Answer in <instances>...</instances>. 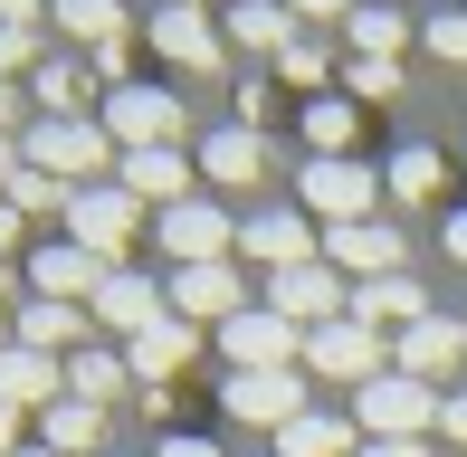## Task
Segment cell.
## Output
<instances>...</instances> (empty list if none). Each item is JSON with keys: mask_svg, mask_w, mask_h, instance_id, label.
Masks as SVG:
<instances>
[{"mask_svg": "<svg viewBox=\"0 0 467 457\" xmlns=\"http://www.w3.org/2000/svg\"><path fill=\"white\" fill-rule=\"evenodd\" d=\"M153 239L172 248V267H229V258H239V228H229V210H210V200L153 210Z\"/></svg>", "mask_w": 467, "mask_h": 457, "instance_id": "8992f818", "label": "cell"}, {"mask_svg": "<svg viewBox=\"0 0 467 457\" xmlns=\"http://www.w3.org/2000/svg\"><path fill=\"white\" fill-rule=\"evenodd\" d=\"M439 181H449L439 143H400L391 153V200H439Z\"/></svg>", "mask_w": 467, "mask_h": 457, "instance_id": "d6a6232c", "label": "cell"}, {"mask_svg": "<svg viewBox=\"0 0 467 457\" xmlns=\"http://www.w3.org/2000/svg\"><path fill=\"white\" fill-rule=\"evenodd\" d=\"M344 38H353V57H391V67H400V38H410V19L381 10V0H363V10L344 19Z\"/></svg>", "mask_w": 467, "mask_h": 457, "instance_id": "4dcf8cb0", "label": "cell"}, {"mask_svg": "<svg viewBox=\"0 0 467 457\" xmlns=\"http://www.w3.org/2000/svg\"><path fill=\"white\" fill-rule=\"evenodd\" d=\"M220 401H229V420H248V429L277 439L286 420H306V371H229Z\"/></svg>", "mask_w": 467, "mask_h": 457, "instance_id": "30bf717a", "label": "cell"}, {"mask_svg": "<svg viewBox=\"0 0 467 457\" xmlns=\"http://www.w3.org/2000/svg\"><path fill=\"white\" fill-rule=\"evenodd\" d=\"M430 48L449 57V67H467V10H439L430 19Z\"/></svg>", "mask_w": 467, "mask_h": 457, "instance_id": "8d00e7d4", "label": "cell"}, {"mask_svg": "<svg viewBox=\"0 0 467 457\" xmlns=\"http://www.w3.org/2000/svg\"><path fill=\"white\" fill-rule=\"evenodd\" d=\"M391 371H410V381H449V371H467V324L458 315H430V324H410V334H391Z\"/></svg>", "mask_w": 467, "mask_h": 457, "instance_id": "7c38bea8", "label": "cell"}, {"mask_svg": "<svg viewBox=\"0 0 467 457\" xmlns=\"http://www.w3.org/2000/svg\"><path fill=\"white\" fill-rule=\"evenodd\" d=\"M124 391H134V362H124V352H96V343L67 352V401H96L105 410V401H124Z\"/></svg>", "mask_w": 467, "mask_h": 457, "instance_id": "83f0119b", "label": "cell"}, {"mask_svg": "<svg viewBox=\"0 0 467 457\" xmlns=\"http://www.w3.org/2000/svg\"><path fill=\"white\" fill-rule=\"evenodd\" d=\"M48 19L67 29V48H105V38H134V29H124V0H48Z\"/></svg>", "mask_w": 467, "mask_h": 457, "instance_id": "f1b7e54d", "label": "cell"}, {"mask_svg": "<svg viewBox=\"0 0 467 457\" xmlns=\"http://www.w3.org/2000/svg\"><path fill=\"white\" fill-rule=\"evenodd\" d=\"M0 401H10V410H48V401H67V362H48V352L10 343V352H0Z\"/></svg>", "mask_w": 467, "mask_h": 457, "instance_id": "7402d4cb", "label": "cell"}, {"mask_svg": "<svg viewBox=\"0 0 467 457\" xmlns=\"http://www.w3.org/2000/svg\"><path fill=\"white\" fill-rule=\"evenodd\" d=\"M115 181H124L134 200H153V210L191 200V162H182V143H153V153H124V162H115Z\"/></svg>", "mask_w": 467, "mask_h": 457, "instance_id": "44dd1931", "label": "cell"}, {"mask_svg": "<svg viewBox=\"0 0 467 457\" xmlns=\"http://www.w3.org/2000/svg\"><path fill=\"white\" fill-rule=\"evenodd\" d=\"M172 315L182 324H229V315H248V286H239V258L229 267H172Z\"/></svg>", "mask_w": 467, "mask_h": 457, "instance_id": "8fae6325", "label": "cell"}, {"mask_svg": "<svg viewBox=\"0 0 467 457\" xmlns=\"http://www.w3.org/2000/svg\"><path fill=\"white\" fill-rule=\"evenodd\" d=\"M0 457H19V410L0 401Z\"/></svg>", "mask_w": 467, "mask_h": 457, "instance_id": "b9f144b4", "label": "cell"}, {"mask_svg": "<svg viewBox=\"0 0 467 457\" xmlns=\"http://www.w3.org/2000/svg\"><path fill=\"white\" fill-rule=\"evenodd\" d=\"M105 277H115V267L87 258L77 239H48V248L29 258V296H57V305H96V286H105Z\"/></svg>", "mask_w": 467, "mask_h": 457, "instance_id": "4fadbf2b", "label": "cell"}, {"mask_svg": "<svg viewBox=\"0 0 467 457\" xmlns=\"http://www.w3.org/2000/svg\"><path fill=\"white\" fill-rule=\"evenodd\" d=\"M363 457H430V439H363Z\"/></svg>", "mask_w": 467, "mask_h": 457, "instance_id": "ab89813d", "label": "cell"}, {"mask_svg": "<svg viewBox=\"0 0 467 457\" xmlns=\"http://www.w3.org/2000/svg\"><path fill=\"white\" fill-rule=\"evenodd\" d=\"M353 134H363V115H353V96H315V106H306V143H315V162L353 153Z\"/></svg>", "mask_w": 467, "mask_h": 457, "instance_id": "f546056e", "label": "cell"}, {"mask_svg": "<svg viewBox=\"0 0 467 457\" xmlns=\"http://www.w3.org/2000/svg\"><path fill=\"white\" fill-rule=\"evenodd\" d=\"M10 124H19V96H10V86H0V134H10Z\"/></svg>", "mask_w": 467, "mask_h": 457, "instance_id": "bcb514c9", "label": "cell"}, {"mask_svg": "<svg viewBox=\"0 0 467 457\" xmlns=\"http://www.w3.org/2000/svg\"><path fill=\"white\" fill-rule=\"evenodd\" d=\"M10 286H19V277H10V258H0V305H10Z\"/></svg>", "mask_w": 467, "mask_h": 457, "instance_id": "7dc6e473", "label": "cell"}, {"mask_svg": "<svg viewBox=\"0 0 467 457\" xmlns=\"http://www.w3.org/2000/svg\"><path fill=\"white\" fill-rule=\"evenodd\" d=\"M10 76H38V29H10V19H0V86H10Z\"/></svg>", "mask_w": 467, "mask_h": 457, "instance_id": "d590c367", "label": "cell"}, {"mask_svg": "<svg viewBox=\"0 0 467 457\" xmlns=\"http://www.w3.org/2000/svg\"><path fill=\"white\" fill-rule=\"evenodd\" d=\"M19 457H57V448H19Z\"/></svg>", "mask_w": 467, "mask_h": 457, "instance_id": "681fc988", "label": "cell"}, {"mask_svg": "<svg viewBox=\"0 0 467 457\" xmlns=\"http://www.w3.org/2000/svg\"><path fill=\"white\" fill-rule=\"evenodd\" d=\"M372 200H381V181H372L363 153H334V162H306V172H296V210H315L325 228L372 219Z\"/></svg>", "mask_w": 467, "mask_h": 457, "instance_id": "3957f363", "label": "cell"}, {"mask_svg": "<svg viewBox=\"0 0 467 457\" xmlns=\"http://www.w3.org/2000/svg\"><path fill=\"white\" fill-rule=\"evenodd\" d=\"M439 439H467V391H439Z\"/></svg>", "mask_w": 467, "mask_h": 457, "instance_id": "f35d334b", "label": "cell"}, {"mask_svg": "<svg viewBox=\"0 0 467 457\" xmlns=\"http://www.w3.org/2000/svg\"><path fill=\"white\" fill-rule=\"evenodd\" d=\"M344 315H353V324H372V334H410V324H430L439 305L420 296V277H372V286H353Z\"/></svg>", "mask_w": 467, "mask_h": 457, "instance_id": "9a60e30c", "label": "cell"}, {"mask_svg": "<svg viewBox=\"0 0 467 457\" xmlns=\"http://www.w3.org/2000/svg\"><path fill=\"white\" fill-rule=\"evenodd\" d=\"M267 457H363V429L353 420H325V410H306V420L277 429V448Z\"/></svg>", "mask_w": 467, "mask_h": 457, "instance_id": "cb8c5ba5", "label": "cell"}, {"mask_svg": "<svg viewBox=\"0 0 467 457\" xmlns=\"http://www.w3.org/2000/svg\"><path fill=\"white\" fill-rule=\"evenodd\" d=\"M353 10H363V0H286L296 29H306V19H353Z\"/></svg>", "mask_w": 467, "mask_h": 457, "instance_id": "74e56055", "label": "cell"}, {"mask_svg": "<svg viewBox=\"0 0 467 457\" xmlns=\"http://www.w3.org/2000/svg\"><path fill=\"white\" fill-rule=\"evenodd\" d=\"M344 86H353V106H381V96H400V67H391V57H353Z\"/></svg>", "mask_w": 467, "mask_h": 457, "instance_id": "e575fe53", "label": "cell"}, {"mask_svg": "<svg viewBox=\"0 0 467 457\" xmlns=\"http://www.w3.org/2000/svg\"><path fill=\"white\" fill-rule=\"evenodd\" d=\"M162 457H220L210 439H162Z\"/></svg>", "mask_w": 467, "mask_h": 457, "instance_id": "7bdbcfd3", "label": "cell"}, {"mask_svg": "<svg viewBox=\"0 0 467 457\" xmlns=\"http://www.w3.org/2000/svg\"><path fill=\"white\" fill-rule=\"evenodd\" d=\"M201 172H210V181H220V191H248V181H258V172H267V143H258V134H248V124H220V134H210V143H201Z\"/></svg>", "mask_w": 467, "mask_h": 457, "instance_id": "603a6c76", "label": "cell"}, {"mask_svg": "<svg viewBox=\"0 0 467 457\" xmlns=\"http://www.w3.org/2000/svg\"><path fill=\"white\" fill-rule=\"evenodd\" d=\"M0 352H10V315H0Z\"/></svg>", "mask_w": 467, "mask_h": 457, "instance_id": "c3c4849f", "label": "cell"}, {"mask_svg": "<svg viewBox=\"0 0 467 457\" xmlns=\"http://www.w3.org/2000/svg\"><path fill=\"white\" fill-rule=\"evenodd\" d=\"M10 343L48 352V362H67V352H87V305H57V296H29L10 315Z\"/></svg>", "mask_w": 467, "mask_h": 457, "instance_id": "e0dca14e", "label": "cell"}, {"mask_svg": "<svg viewBox=\"0 0 467 457\" xmlns=\"http://www.w3.org/2000/svg\"><path fill=\"white\" fill-rule=\"evenodd\" d=\"M325 258H334V277H400V228H381V219H353V228H325Z\"/></svg>", "mask_w": 467, "mask_h": 457, "instance_id": "2e32d148", "label": "cell"}, {"mask_svg": "<svg viewBox=\"0 0 467 457\" xmlns=\"http://www.w3.org/2000/svg\"><path fill=\"white\" fill-rule=\"evenodd\" d=\"M353 429H363V439H430L439 429V391L410 381V371H381V381L353 391Z\"/></svg>", "mask_w": 467, "mask_h": 457, "instance_id": "7a4b0ae2", "label": "cell"}, {"mask_svg": "<svg viewBox=\"0 0 467 457\" xmlns=\"http://www.w3.org/2000/svg\"><path fill=\"white\" fill-rule=\"evenodd\" d=\"M105 134H115V153L182 143V96L172 86H115V96H105Z\"/></svg>", "mask_w": 467, "mask_h": 457, "instance_id": "52a82bcc", "label": "cell"}, {"mask_svg": "<svg viewBox=\"0 0 467 457\" xmlns=\"http://www.w3.org/2000/svg\"><path fill=\"white\" fill-rule=\"evenodd\" d=\"M0 200H10V210L19 219H57V228H67V181H48V172H29V162H19V172H10V191H0Z\"/></svg>", "mask_w": 467, "mask_h": 457, "instance_id": "1f68e13d", "label": "cell"}, {"mask_svg": "<svg viewBox=\"0 0 467 457\" xmlns=\"http://www.w3.org/2000/svg\"><path fill=\"white\" fill-rule=\"evenodd\" d=\"M449 258H458V267H467V210H458V219H449Z\"/></svg>", "mask_w": 467, "mask_h": 457, "instance_id": "ee69618b", "label": "cell"}, {"mask_svg": "<svg viewBox=\"0 0 467 457\" xmlns=\"http://www.w3.org/2000/svg\"><path fill=\"white\" fill-rule=\"evenodd\" d=\"M220 362L229 371H306V334L286 315H267V305H248V315L220 324Z\"/></svg>", "mask_w": 467, "mask_h": 457, "instance_id": "5b68a950", "label": "cell"}, {"mask_svg": "<svg viewBox=\"0 0 467 457\" xmlns=\"http://www.w3.org/2000/svg\"><path fill=\"white\" fill-rule=\"evenodd\" d=\"M182 10H210V0H182Z\"/></svg>", "mask_w": 467, "mask_h": 457, "instance_id": "f907efd6", "label": "cell"}, {"mask_svg": "<svg viewBox=\"0 0 467 457\" xmlns=\"http://www.w3.org/2000/svg\"><path fill=\"white\" fill-rule=\"evenodd\" d=\"M10 172H19V143H10V134H0V191H10Z\"/></svg>", "mask_w": 467, "mask_h": 457, "instance_id": "f6af8a7d", "label": "cell"}, {"mask_svg": "<svg viewBox=\"0 0 467 457\" xmlns=\"http://www.w3.org/2000/svg\"><path fill=\"white\" fill-rule=\"evenodd\" d=\"M162 315H172V296H162L153 277H134V267H115V277L96 286V324H115L124 343H134L143 324H162Z\"/></svg>", "mask_w": 467, "mask_h": 457, "instance_id": "d6986e66", "label": "cell"}, {"mask_svg": "<svg viewBox=\"0 0 467 457\" xmlns=\"http://www.w3.org/2000/svg\"><path fill=\"white\" fill-rule=\"evenodd\" d=\"M277 76H286V86H296V96H306V106H315V96H325V76H334V57H325V48H315V38H306V29H296V48L277 57Z\"/></svg>", "mask_w": 467, "mask_h": 457, "instance_id": "836d02e7", "label": "cell"}, {"mask_svg": "<svg viewBox=\"0 0 467 457\" xmlns=\"http://www.w3.org/2000/svg\"><path fill=\"white\" fill-rule=\"evenodd\" d=\"M87 86H96L87 57H38V115L48 124H87Z\"/></svg>", "mask_w": 467, "mask_h": 457, "instance_id": "484cf974", "label": "cell"}, {"mask_svg": "<svg viewBox=\"0 0 467 457\" xmlns=\"http://www.w3.org/2000/svg\"><path fill=\"white\" fill-rule=\"evenodd\" d=\"M38 429H48L38 448H57V457H96V448H105V410H96V401H48V410H38Z\"/></svg>", "mask_w": 467, "mask_h": 457, "instance_id": "4316f807", "label": "cell"}, {"mask_svg": "<svg viewBox=\"0 0 467 457\" xmlns=\"http://www.w3.org/2000/svg\"><path fill=\"white\" fill-rule=\"evenodd\" d=\"M306 371H325V381H381V371H391V352H381V334L372 324H353V315H334V324H315L306 334Z\"/></svg>", "mask_w": 467, "mask_h": 457, "instance_id": "ba28073f", "label": "cell"}, {"mask_svg": "<svg viewBox=\"0 0 467 457\" xmlns=\"http://www.w3.org/2000/svg\"><path fill=\"white\" fill-rule=\"evenodd\" d=\"M191 352H201V324L162 315V324H143V334L124 343V362H134V381H143V391H162L172 371H191Z\"/></svg>", "mask_w": 467, "mask_h": 457, "instance_id": "ac0fdd59", "label": "cell"}, {"mask_svg": "<svg viewBox=\"0 0 467 457\" xmlns=\"http://www.w3.org/2000/svg\"><path fill=\"white\" fill-rule=\"evenodd\" d=\"M229 48L286 57V48H296V19H286V0H229Z\"/></svg>", "mask_w": 467, "mask_h": 457, "instance_id": "d4e9b609", "label": "cell"}, {"mask_svg": "<svg viewBox=\"0 0 467 457\" xmlns=\"http://www.w3.org/2000/svg\"><path fill=\"white\" fill-rule=\"evenodd\" d=\"M344 305H353V286L334 277L325 258H315V267H277V277H267V315H286L296 334H315V324H334Z\"/></svg>", "mask_w": 467, "mask_h": 457, "instance_id": "9c48e42d", "label": "cell"}, {"mask_svg": "<svg viewBox=\"0 0 467 457\" xmlns=\"http://www.w3.org/2000/svg\"><path fill=\"white\" fill-rule=\"evenodd\" d=\"M19 162L48 172V181H67V191H96V172H105V162H124V153H115V134H105L96 115H87V124H48V115H38L29 134H19Z\"/></svg>", "mask_w": 467, "mask_h": 457, "instance_id": "6da1fadb", "label": "cell"}, {"mask_svg": "<svg viewBox=\"0 0 467 457\" xmlns=\"http://www.w3.org/2000/svg\"><path fill=\"white\" fill-rule=\"evenodd\" d=\"M239 258H258L267 277H277V267H315L306 210H258V219H239Z\"/></svg>", "mask_w": 467, "mask_h": 457, "instance_id": "5bb4252c", "label": "cell"}, {"mask_svg": "<svg viewBox=\"0 0 467 457\" xmlns=\"http://www.w3.org/2000/svg\"><path fill=\"white\" fill-rule=\"evenodd\" d=\"M134 228H143V200L124 191V181H96V191H77V200H67V239L87 248V258H105V267H124Z\"/></svg>", "mask_w": 467, "mask_h": 457, "instance_id": "277c9868", "label": "cell"}, {"mask_svg": "<svg viewBox=\"0 0 467 457\" xmlns=\"http://www.w3.org/2000/svg\"><path fill=\"white\" fill-rule=\"evenodd\" d=\"M153 57H172V67H220V29H210V10H182V0H162L153 10Z\"/></svg>", "mask_w": 467, "mask_h": 457, "instance_id": "ffe728a7", "label": "cell"}, {"mask_svg": "<svg viewBox=\"0 0 467 457\" xmlns=\"http://www.w3.org/2000/svg\"><path fill=\"white\" fill-rule=\"evenodd\" d=\"M0 19H10V29H38V19H48V0H0Z\"/></svg>", "mask_w": 467, "mask_h": 457, "instance_id": "60d3db41", "label": "cell"}]
</instances>
